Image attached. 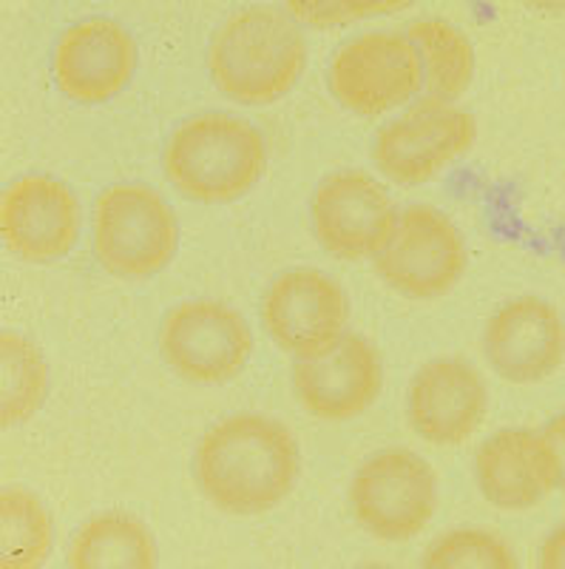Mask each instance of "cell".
<instances>
[{
  "mask_svg": "<svg viewBox=\"0 0 565 569\" xmlns=\"http://www.w3.org/2000/svg\"><path fill=\"white\" fill-rule=\"evenodd\" d=\"M83 206L69 182L52 174H23L0 197V233L14 257L58 262L78 246Z\"/></svg>",
  "mask_w": 565,
  "mask_h": 569,
  "instance_id": "12",
  "label": "cell"
},
{
  "mask_svg": "<svg viewBox=\"0 0 565 569\" xmlns=\"http://www.w3.org/2000/svg\"><path fill=\"white\" fill-rule=\"evenodd\" d=\"M488 385L463 356H435L412 373L406 416L417 436L435 447H457L481 430Z\"/></svg>",
  "mask_w": 565,
  "mask_h": 569,
  "instance_id": "14",
  "label": "cell"
},
{
  "mask_svg": "<svg viewBox=\"0 0 565 569\" xmlns=\"http://www.w3.org/2000/svg\"><path fill=\"white\" fill-rule=\"evenodd\" d=\"M302 472L299 441L268 413H231L202 433L193 479L202 496L228 516H262L293 492Z\"/></svg>",
  "mask_w": 565,
  "mask_h": 569,
  "instance_id": "1",
  "label": "cell"
},
{
  "mask_svg": "<svg viewBox=\"0 0 565 569\" xmlns=\"http://www.w3.org/2000/svg\"><path fill=\"white\" fill-rule=\"evenodd\" d=\"M359 569H392V567H386V563H364V567Z\"/></svg>",
  "mask_w": 565,
  "mask_h": 569,
  "instance_id": "26",
  "label": "cell"
},
{
  "mask_svg": "<svg viewBox=\"0 0 565 569\" xmlns=\"http://www.w3.org/2000/svg\"><path fill=\"white\" fill-rule=\"evenodd\" d=\"M406 34L415 43L417 58L424 66L426 94L457 103L475 74V46H472L470 34L452 20L435 18V14L412 20Z\"/></svg>",
  "mask_w": 565,
  "mask_h": 569,
  "instance_id": "19",
  "label": "cell"
},
{
  "mask_svg": "<svg viewBox=\"0 0 565 569\" xmlns=\"http://www.w3.org/2000/svg\"><path fill=\"white\" fill-rule=\"evenodd\" d=\"M398 206L381 180L361 169H341L319 180L310 197L315 240L335 259H375L398 226Z\"/></svg>",
  "mask_w": 565,
  "mask_h": 569,
  "instance_id": "11",
  "label": "cell"
},
{
  "mask_svg": "<svg viewBox=\"0 0 565 569\" xmlns=\"http://www.w3.org/2000/svg\"><path fill=\"white\" fill-rule=\"evenodd\" d=\"M537 569H565V521L548 530L539 543Z\"/></svg>",
  "mask_w": 565,
  "mask_h": 569,
  "instance_id": "24",
  "label": "cell"
},
{
  "mask_svg": "<svg viewBox=\"0 0 565 569\" xmlns=\"http://www.w3.org/2000/svg\"><path fill=\"white\" fill-rule=\"evenodd\" d=\"M65 563L69 569H157L160 552L142 518L109 510L80 525L71 536Z\"/></svg>",
  "mask_w": 565,
  "mask_h": 569,
  "instance_id": "18",
  "label": "cell"
},
{
  "mask_svg": "<svg viewBox=\"0 0 565 569\" xmlns=\"http://www.w3.org/2000/svg\"><path fill=\"white\" fill-rule=\"evenodd\" d=\"M333 98L359 117H379L424 91V66L410 34L366 29L339 46L330 58Z\"/></svg>",
  "mask_w": 565,
  "mask_h": 569,
  "instance_id": "7",
  "label": "cell"
},
{
  "mask_svg": "<svg viewBox=\"0 0 565 569\" xmlns=\"http://www.w3.org/2000/svg\"><path fill=\"white\" fill-rule=\"evenodd\" d=\"M160 353L185 382L213 388L242 373L253 353V330L222 299H185L162 319Z\"/></svg>",
  "mask_w": 565,
  "mask_h": 569,
  "instance_id": "9",
  "label": "cell"
},
{
  "mask_svg": "<svg viewBox=\"0 0 565 569\" xmlns=\"http://www.w3.org/2000/svg\"><path fill=\"white\" fill-rule=\"evenodd\" d=\"M293 393L313 419L350 421L373 408L384 388V365L373 342L350 330L333 350L293 362Z\"/></svg>",
  "mask_w": 565,
  "mask_h": 569,
  "instance_id": "16",
  "label": "cell"
},
{
  "mask_svg": "<svg viewBox=\"0 0 565 569\" xmlns=\"http://www.w3.org/2000/svg\"><path fill=\"white\" fill-rule=\"evenodd\" d=\"M268 142L244 117L200 111L171 131L162 149V171L182 197L222 206L244 197L264 177Z\"/></svg>",
  "mask_w": 565,
  "mask_h": 569,
  "instance_id": "3",
  "label": "cell"
},
{
  "mask_svg": "<svg viewBox=\"0 0 565 569\" xmlns=\"http://www.w3.org/2000/svg\"><path fill=\"white\" fill-rule=\"evenodd\" d=\"M470 251L461 228L441 208L412 202L401 208L398 226L375 257V273L406 299H441L461 282Z\"/></svg>",
  "mask_w": 565,
  "mask_h": 569,
  "instance_id": "8",
  "label": "cell"
},
{
  "mask_svg": "<svg viewBox=\"0 0 565 569\" xmlns=\"http://www.w3.org/2000/svg\"><path fill=\"white\" fill-rule=\"evenodd\" d=\"M475 481L497 510H532L559 490L557 456L543 430L503 427L477 447Z\"/></svg>",
  "mask_w": 565,
  "mask_h": 569,
  "instance_id": "17",
  "label": "cell"
},
{
  "mask_svg": "<svg viewBox=\"0 0 565 569\" xmlns=\"http://www.w3.org/2000/svg\"><path fill=\"white\" fill-rule=\"evenodd\" d=\"M54 547V521L34 492H0V569H40Z\"/></svg>",
  "mask_w": 565,
  "mask_h": 569,
  "instance_id": "20",
  "label": "cell"
},
{
  "mask_svg": "<svg viewBox=\"0 0 565 569\" xmlns=\"http://www.w3.org/2000/svg\"><path fill=\"white\" fill-rule=\"evenodd\" d=\"M475 114L424 94L386 120L373 140L375 169L395 186H424L475 146Z\"/></svg>",
  "mask_w": 565,
  "mask_h": 569,
  "instance_id": "6",
  "label": "cell"
},
{
  "mask_svg": "<svg viewBox=\"0 0 565 569\" xmlns=\"http://www.w3.org/2000/svg\"><path fill=\"white\" fill-rule=\"evenodd\" d=\"M307 38L287 7H244L225 18L208 46V71L225 98L276 103L307 69Z\"/></svg>",
  "mask_w": 565,
  "mask_h": 569,
  "instance_id": "2",
  "label": "cell"
},
{
  "mask_svg": "<svg viewBox=\"0 0 565 569\" xmlns=\"http://www.w3.org/2000/svg\"><path fill=\"white\" fill-rule=\"evenodd\" d=\"M543 433H546L548 445H552L554 456H557V467H559V490L565 492V410H559L557 416L546 421V425L539 427Z\"/></svg>",
  "mask_w": 565,
  "mask_h": 569,
  "instance_id": "25",
  "label": "cell"
},
{
  "mask_svg": "<svg viewBox=\"0 0 565 569\" xmlns=\"http://www.w3.org/2000/svg\"><path fill=\"white\" fill-rule=\"evenodd\" d=\"M421 569H521V563L497 532L455 527L426 547Z\"/></svg>",
  "mask_w": 565,
  "mask_h": 569,
  "instance_id": "22",
  "label": "cell"
},
{
  "mask_svg": "<svg viewBox=\"0 0 565 569\" xmlns=\"http://www.w3.org/2000/svg\"><path fill=\"white\" fill-rule=\"evenodd\" d=\"M91 246L111 277L149 279L171 266L180 248V220L154 186L114 182L94 202Z\"/></svg>",
  "mask_w": 565,
  "mask_h": 569,
  "instance_id": "4",
  "label": "cell"
},
{
  "mask_svg": "<svg viewBox=\"0 0 565 569\" xmlns=\"http://www.w3.org/2000/svg\"><path fill=\"white\" fill-rule=\"evenodd\" d=\"M0 419L20 427L40 410L49 393V365L29 337L18 330L0 333Z\"/></svg>",
  "mask_w": 565,
  "mask_h": 569,
  "instance_id": "21",
  "label": "cell"
},
{
  "mask_svg": "<svg viewBox=\"0 0 565 569\" xmlns=\"http://www.w3.org/2000/svg\"><path fill=\"white\" fill-rule=\"evenodd\" d=\"M262 325L296 362L315 359L350 333V297L322 268H287L264 291Z\"/></svg>",
  "mask_w": 565,
  "mask_h": 569,
  "instance_id": "10",
  "label": "cell"
},
{
  "mask_svg": "<svg viewBox=\"0 0 565 569\" xmlns=\"http://www.w3.org/2000/svg\"><path fill=\"white\" fill-rule=\"evenodd\" d=\"M284 7L299 23H310V27H341V23L404 9L398 3H347V0H341V3H284Z\"/></svg>",
  "mask_w": 565,
  "mask_h": 569,
  "instance_id": "23",
  "label": "cell"
},
{
  "mask_svg": "<svg viewBox=\"0 0 565 569\" xmlns=\"http://www.w3.org/2000/svg\"><path fill=\"white\" fill-rule=\"evenodd\" d=\"M483 359L503 382L537 385L565 362V319L548 299L521 293L486 319Z\"/></svg>",
  "mask_w": 565,
  "mask_h": 569,
  "instance_id": "13",
  "label": "cell"
},
{
  "mask_svg": "<svg viewBox=\"0 0 565 569\" xmlns=\"http://www.w3.org/2000/svg\"><path fill=\"white\" fill-rule=\"evenodd\" d=\"M441 505L437 472L410 447H384L366 456L350 481V507L361 530L379 541H410Z\"/></svg>",
  "mask_w": 565,
  "mask_h": 569,
  "instance_id": "5",
  "label": "cell"
},
{
  "mask_svg": "<svg viewBox=\"0 0 565 569\" xmlns=\"http://www.w3.org/2000/svg\"><path fill=\"white\" fill-rule=\"evenodd\" d=\"M54 83L74 103H105L131 83L137 40L114 18H83L60 32L52 52Z\"/></svg>",
  "mask_w": 565,
  "mask_h": 569,
  "instance_id": "15",
  "label": "cell"
}]
</instances>
